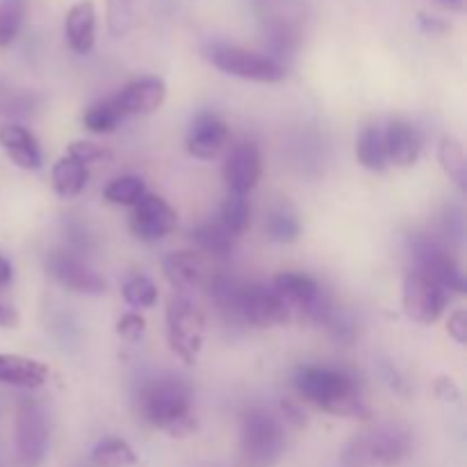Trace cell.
Masks as SVG:
<instances>
[{"mask_svg":"<svg viewBox=\"0 0 467 467\" xmlns=\"http://www.w3.org/2000/svg\"><path fill=\"white\" fill-rule=\"evenodd\" d=\"M356 158L358 164L368 171H386L388 158L383 146V130L379 126H365L356 140Z\"/></svg>","mask_w":467,"mask_h":467,"instance_id":"24","label":"cell"},{"mask_svg":"<svg viewBox=\"0 0 467 467\" xmlns=\"http://www.w3.org/2000/svg\"><path fill=\"white\" fill-rule=\"evenodd\" d=\"M383 146H386L388 164L409 169L418 162L422 153V132L406 119H390L383 128Z\"/></svg>","mask_w":467,"mask_h":467,"instance_id":"18","label":"cell"},{"mask_svg":"<svg viewBox=\"0 0 467 467\" xmlns=\"http://www.w3.org/2000/svg\"><path fill=\"white\" fill-rule=\"evenodd\" d=\"M82 123H85L87 130L94 132V135H109V132H114L121 126L123 117L119 114L117 105H114L112 96H109V99L91 103L89 108L85 109V114H82Z\"/></svg>","mask_w":467,"mask_h":467,"instance_id":"27","label":"cell"},{"mask_svg":"<svg viewBox=\"0 0 467 467\" xmlns=\"http://www.w3.org/2000/svg\"><path fill=\"white\" fill-rule=\"evenodd\" d=\"M420 26H422L424 32H431V35L447 30L445 21H441V18L436 16H429V14H420Z\"/></svg>","mask_w":467,"mask_h":467,"instance_id":"39","label":"cell"},{"mask_svg":"<svg viewBox=\"0 0 467 467\" xmlns=\"http://www.w3.org/2000/svg\"><path fill=\"white\" fill-rule=\"evenodd\" d=\"M274 290L276 295L285 301L287 306L296 308L299 313H304L306 317L317 322L322 317V313L327 310V304L331 296L322 290L317 281L308 274L299 272H281L274 278Z\"/></svg>","mask_w":467,"mask_h":467,"instance_id":"11","label":"cell"},{"mask_svg":"<svg viewBox=\"0 0 467 467\" xmlns=\"http://www.w3.org/2000/svg\"><path fill=\"white\" fill-rule=\"evenodd\" d=\"M410 255H413L415 265H418V272H422L424 276L431 278L433 283L442 287V290L450 295H465V276L461 272L459 263H456L454 255L445 249L438 240H433L431 235H424V233H415L409 240Z\"/></svg>","mask_w":467,"mask_h":467,"instance_id":"8","label":"cell"},{"mask_svg":"<svg viewBox=\"0 0 467 467\" xmlns=\"http://www.w3.org/2000/svg\"><path fill=\"white\" fill-rule=\"evenodd\" d=\"M401 306H404L406 317L429 327V324H436L445 313L447 292L438 283H433L431 278L424 276L422 272L413 269L404 276Z\"/></svg>","mask_w":467,"mask_h":467,"instance_id":"10","label":"cell"},{"mask_svg":"<svg viewBox=\"0 0 467 467\" xmlns=\"http://www.w3.org/2000/svg\"><path fill=\"white\" fill-rule=\"evenodd\" d=\"M50 181H53V190L59 199H76L85 192L87 181H89V169L71 155H62L53 164Z\"/></svg>","mask_w":467,"mask_h":467,"instance_id":"22","label":"cell"},{"mask_svg":"<svg viewBox=\"0 0 467 467\" xmlns=\"http://www.w3.org/2000/svg\"><path fill=\"white\" fill-rule=\"evenodd\" d=\"M228 141H231V130H228L226 121L213 112H201L192 121L185 149L196 160H214L226 150Z\"/></svg>","mask_w":467,"mask_h":467,"instance_id":"16","label":"cell"},{"mask_svg":"<svg viewBox=\"0 0 467 467\" xmlns=\"http://www.w3.org/2000/svg\"><path fill=\"white\" fill-rule=\"evenodd\" d=\"M265 231H267L269 240L281 242V244H290V242H295L296 237H299L301 223L292 210L281 205V208H274L272 213H269L267 222H265Z\"/></svg>","mask_w":467,"mask_h":467,"instance_id":"29","label":"cell"},{"mask_svg":"<svg viewBox=\"0 0 467 467\" xmlns=\"http://www.w3.org/2000/svg\"><path fill=\"white\" fill-rule=\"evenodd\" d=\"M295 388L304 401L336 418L368 420L369 406L363 386L347 369L301 365L295 372Z\"/></svg>","mask_w":467,"mask_h":467,"instance_id":"1","label":"cell"},{"mask_svg":"<svg viewBox=\"0 0 467 467\" xmlns=\"http://www.w3.org/2000/svg\"><path fill=\"white\" fill-rule=\"evenodd\" d=\"M205 340V313L187 295H171L167 301L169 349L185 365L199 360Z\"/></svg>","mask_w":467,"mask_h":467,"instance_id":"5","label":"cell"},{"mask_svg":"<svg viewBox=\"0 0 467 467\" xmlns=\"http://www.w3.org/2000/svg\"><path fill=\"white\" fill-rule=\"evenodd\" d=\"M290 319V306L263 283H237L231 322L251 324L255 328L283 327Z\"/></svg>","mask_w":467,"mask_h":467,"instance_id":"7","label":"cell"},{"mask_svg":"<svg viewBox=\"0 0 467 467\" xmlns=\"http://www.w3.org/2000/svg\"><path fill=\"white\" fill-rule=\"evenodd\" d=\"M14 445H16V461L21 467H39L48 454V418L35 400L18 401Z\"/></svg>","mask_w":467,"mask_h":467,"instance_id":"9","label":"cell"},{"mask_svg":"<svg viewBox=\"0 0 467 467\" xmlns=\"http://www.w3.org/2000/svg\"><path fill=\"white\" fill-rule=\"evenodd\" d=\"M278 3H283V0H254L255 7L263 9V12H267V9H274Z\"/></svg>","mask_w":467,"mask_h":467,"instance_id":"43","label":"cell"},{"mask_svg":"<svg viewBox=\"0 0 467 467\" xmlns=\"http://www.w3.org/2000/svg\"><path fill=\"white\" fill-rule=\"evenodd\" d=\"M410 451V433L400 424H381L358 433L340 454L342 467H397Z\"/></svg>","mask_w":467,"mask_h":467,"instance_id":"4","label":"cell"},{"mask_svg":"<svg viewBox=\"0 0 467 467\" xmlns=\"http://www.w3.org/2000/svg\"><path fill=\"white\" fill-rule=\"evenodd\" d=\"M91 463L96 467H135L140 463L135 450L121 438H105L91 451Z\"/></svg>","mask_w":467,"mask_h":467,"instance_id":"26","label":"cell"},{"mask_svg":"<svg viewBox=\"0 0 467 467\" xmlns=\"http://www.w3.org/2000/svg\"><path fill=\"white\" fill-rule=\"evenodd\" d=\"M447 333L454 337L459 345H467V313L463 308L454 310L447 319Z\"/></svg>","mask_w":467,"mask_h":467,"instance_id":"37","label":"cell"},{"mask_svg":"<svg viewBox=\"0 0 467 467\" xmlns=\"http://www.w3.org/2000/svg\"><path fill=\"white\" fill-rule=\"evenodd\" d=\"M137 0H108V30L109 35L123 36L135 23Z\"/></svg>","mask_w":467,"mask_h":467,"instance_id":"33","label":"cell"},{"mask_svg":"<svg viewBox=\"0 0 467 467\" xmlns=\"http://www.w3.org/2000/svg\"><path fill=\"white\" fill-rule=\"evenodd\" d=\"M190 235L192 242H194L203 254L213 255V258H228V255L233 254V249H235L237 240L222 222L201 223V226L194 228Z\"/></svg>","mask_w":467,"mask_h":467,"instance_id":"23","label":"cell"},{"mask_svg":"<svg viewBox=\"0 0 467 467\" xmlns=\"http://www.w3.org/2000/svg\"><path fill=\"white\" fill-rule=\"evenodd\" d=\"M208 59L213 62V67H217L226 76L263 82V85H274V82L285 80L287 76V68L276 57L255 53V50L242 48L235 44H222V41L210 44Z\"/></svg>","mask_w":467,"mask_h":467,"instance_id":"6","label":"cell"},{"mask_svg":"<svg viewBox=\"0 0 467 467\" xmlns=\"http://www.w3.org/2000/svg\"><path fill=\"white\" fill-rule=\"evenodd\" d=\"M285 454L283 422L260 406H251L240 420V459L244 467H276Z\"/></svg>","mask_w":467,"mask_h":467,"instance_id":"3","label":"cell"},{"mask_svg":"<svg viewBox=\"0 0 467 467\" xmlns=\"http://www.w3.org/2000/svg\"><path fill=\"white\" fill-rule=\"evenodd\" d=\"M48 381V368L35 358L16 354H0V383L35 390Z\"/></svg>","mask_w":467,"mask_h":467,"instance_id":"21","label":"cell"},{"mask_svg":"<svg viewBox=\"0 0 467 467\" xmlns=\"http://www.w3.org/2000/svg\"><path fill=\"white\" fill-rule=\"evenodd\" d=\"M178 226V214L162 196L146 192L132 208L130 231L140 242H160L171 235Z\"/></svg>","mask_w":467,"mask_h":467,"instance_id":"12","label":"cell"},{"mask_svg":"<svg viewBox=\"0 0 467 467\" xmlns=\"http://www.w3.org/2000/svg\"><path fill=\"white\" fill-rule=\"evenodd\" d=\"M18 324L16 310L9 308V306L0 304V328H14Z\"/></svg>","mask_w":467,"mask_h":467,"instance_id":"40","label":"cell"},{"mask_svg":"<svg viewBox=\"0 0 467 467\" xmlns=\"http://www.w3.org/2000/svg\"><path fill=\"white\" fill-rule=\"evenodd\" d=\"M137 413L146 424L171 438H187L196 431L194 392L176 374H162L144 383L137 395Z\"/></svg>","mask_w":467,"mask_h":467,"instance_id":"2","label":"cell"},{"mask_svg":"<svg viewBox=\"0 0 467 467\" xmlns=\"http://www.w3.org/2000/svg\"><path fill=\"white\" fill-rule=\"evenodd\" d=\"M438 162H441L445 176L459 187L461 192H467V158L463 144L454 137H442L438 146Z\"/></svg>","mask_w":467,"mask_h":467,"instance_id":"25","label":"cell"},{"mask_svg":"<svg viewBox=\"0 0 467 467\" xmlns=\"http://www.w3.org/2000/svg\"><path fill=\"white\" fill-rule=\"evenodd\" d=\"M123 301H126L130 308L135 310H144V308H153L158 304V285L150 281L149 276L144 274H135V276L128 278L121 287Z\"/></svg>","mask_w":467,"mask_h":467,"instance_id":"30","label":"cell"},{"mask_svg":"<svg viewBox=\"0 0 467 467\" xmlns=\"http://www.w3.org/2000/svg\"><path fill=\"white\" fill-rule=\"evenodd\" d=\"M263 178V153L254 141H240L223 162V182L231 194L249 196Z\"/></svg>","mask_w":467,"mask_h":467,"instance_id":"14","label":"cell"},{"mask_svg":"<svg viewBox=\"0 0 467 467\" xmlns=\"http://www.w3.org/2000/svg\"><path fill=\"white\" fill-rule=\"evenodd\" d=\"M436 400L447 401V404H459L461 401V388L456 386L454 379L450 377H438L431 386Z\"/></svg>","mask_w":467,"mask_h":467,"instance_id":"36","label":"cell"},{"mask_svg":"<svg viewBox=\"0 0 467 467\" xmlns=\"http://www.w3.org/2000/svg\"><path fill=\"white\" fill-rule=\"evenodd\" d=\"M48 274L68 292L85 296L105 295V281L78 255L67 254V251H55L46 260Z\"/></svg>","mask_w":467,"mask_h":467,"instance_id":"13","label":"cell"},{"mask_svg":"<svg viewBox=\"0 0 467 467\" xmlns=\"http://www.w3.org/2000/svg\"><path fill=\"white\" fill-rule=\"evenodd\" d=\"M431 3H436L438 7L451 9V12H463L465 7V0H431Z\"/></svg>","mask_w":467,"mask_h":467,"instance_id":"42","label":"cell"},{"mask_svg":"<svg viewBox=\"0 0 467 467\" xmlns=\"http://www.w3.org/2000/svg\"><path fill=\"white\" fill-rule=\"evenodd\" d=\"M12 278H14L12 263H9L7 258H3V255H0V287H7L9 283H12Z\"/></svg>","mask_w":467,"mask_h":467,"instance_id":"41","label":"cell"},{"mask_svg":"<svg viewBox=\"0 0 467 467\" xmlns=\"http://www.w3.org/2000/svg\"><path fill=\"white\" fill-rule=\"evenodd\" d=\"M219 222L233 233V235H242L251 223V203L244 194H231L228 192L226 201L222 205V219Z\"/></svg>","mask_w":467,"mask_h":467,"instance_id":"31","label":"cell"},{"mask_svg":"<svg viewBox=\"0 0 467 467\" xmlns=\"http://www.w3.org/2000/svg\"><path fill=\"white\" fill-rule=\"evenodd\" d=\"M64 35L73 53H91L96 44V7L91 0H80L73 5L64 21Z\"/></svg>","mask_w":467,"mask_h":467,"instance_id":"20","label":"cell"},{"mask_svg":"<svg viewBox=\"0 0 467 467\" xmlns=\"http://www.w3.org/2000/svg\"><path fill=\"white\" fill-rule=\"evenodd\" d=\"M146 333V319L140 313H126L117 322V336L126 342L141 340Z\"/></svg>","mask_w":467,"mask_h":467,"instance_id":"35","label":"cell"},{"mask_svg":"<svg viewBox=\"0 0 467 467\" xmlns=\"http://www.w3.org/2000/svg\"><path fill=\"white\" fill-rule=\"evenodd\" d=\"M67 155L76 158L78 162H82L85 167H89V164L94 162H105V160L112 158V153H109L105 146L94 144V141H71L67 149Z\"/></svg>","mask_w":467,"mask_h":467,"instance_id":"34","label":"cell"},{"mask_svg":"<svg viewBox=\"0 0 467 467\" xmlns=\"http://www.w3.org/2000/svg\"><path fill=\"white\" fill-rule=\"evenodd\" d=\"M0 146L7 153V158L26 171H36L44 164L41 149L36 144V137L27 128L18 123H5L0 126Z\"/></svg>","mask_w":467,"mask_h":467,"instance_id":"19","label":"cell"},{"mask_svg":"<svg viewBox=\"0 0 467 467\" xmlns=\"http://www.w3.org/2000/svg\"><path fill=\"white\" fill-rule=\"evenodd\" d=\"M112 100L117 105L119 114L123 117V121L130 117H146V114L158 112L164 105V100H167V85L160 78L146 76L123 87L119 94L112 96Z\"/></svg>","mask_w":467,"mask_h":467,"instance_id":"15","label":"cell"},{"mask_svg":"<svg viewBox=\"0 0 467 467\" xmlns=\"http://www.w3.org/2000/svg\"><path fill=\"white\" fill-rule=\"evenodd\" d=\"M146 194V185L140 176H119L103 190V199L112 205L135 208L141 196Z\"/></svg>","mask_w":467,"mask_h":467,"instance_id":"28","label":"cell"},{"mask_svg":"<svg viewBox=\"0 0 467 467\" xmlns=\"http://www.w3.org/2000/svg\"><path fill=\"white\" fill-rule=\"evenodd\" d=\"M281 415H283V420H285L287 424H292V427H296V429L306 427L304 410H301L299 406L295 404V401H290V400L283 401V404H281Z\"/></svg>","mask_w":467,"mask_h":467,"instance_id":"38","label":"cell"},{"mask_svg":"<svg viewBox=\"0 0 467 467\" xmlns=\"http://www.w3.org/2000/svg\"><path fill=\"white\" fill-rule=\"evenodd\" d=\"M164 278L176 290V295H190V292L203 290L210 281L208 263L196 251H176L169 254L162 263Z\"/></svg>","mask_w":467,"mask_h":467,"instance_id":"17","label":"cell"},{"mask_svg":"<svg viewBox=\"0 0 467 467\" xmlns=\"http://www.w3.org/2000/svg\"><path fill=\"white\" fill-rule=\"evenodd\" d=\"M23 14H26V0H0V48L16 39Z\"/></svg>","mask_w":467,"mask_h":467,"instance_id":"32","label":"cell"}]
</instances>
